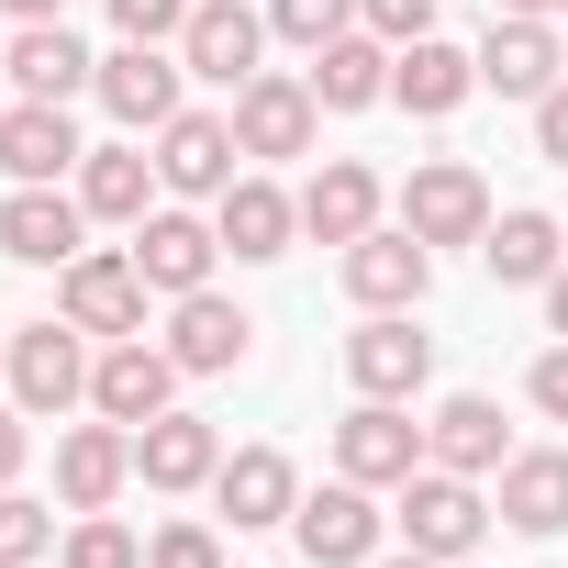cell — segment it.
I'll list each match as a JSON object with an SVG mask.
<instances>
[{"instance_id":"cell-1","label":"cell","mask_w":568,"mask_h":568,"mask_svg":"<svg viewBox=\"0 0 568 568\" xmlns=\"http://www.w3.org/2000/svg\"><path fill=\"white\" fill-rule=\"evenodd\" d=\"M390 524H402V546H424V557H446V568H457L501 513L479 501V479H457V468H435V457H424V468L402 479V513H390Z\"/></svg>"},{"instance_id":"cell-2","label":"cell","mask_w":568,"mask_h":568,"mask_svg":"<svg viewBox=\"0 0 568 568\" xmlns=\"http://www.w3.org/2000/svg\"><path fill=\"white\" fill-rule=\"evenodd\" d=\"M335 267H346V302L357 313H413L435 291V245L413 223H368L357 245H335Z\"/></svg>"},{"instance_id":"cell-3","label":"cell","mask_w":568,"mask_h":568,"mask_svg":"<svg viewBox=\"0 0 568 568\" xmlns=\"http://www.w3.org/2000/svg\"><path fill=\"white\" fill-rule=\"evenodd\" d=\"M57 313L79 335H145V267H134V245H79L57 267Z\"/></svg>"},{"instance_id":"cell-4","label":"cell","mask_w":568,"mask_h":568,"mask_svg":"<svg viewBox=\"0 0 568 568\" xmlns=\"http://www.w3.org/2000/svg\"><path fill=\"white\" fill-rule=\"evenodd\" d=\"M291 535H302V557H313V568H368V557H379V535H390V513H379V490H368V479H324V490H302Z\"/></svg>"},{"instance_id":"cell-5","label":"cell","mask_w":568,"mask_h":568,"mask_svg":"<svg viewBox=\"0 0 568 568\" xmlns=\"http://www.w3.org/2000/svg\"><path fill=\"white\" fill-rule=\"evenodd\" d=\"M313 134H324V101H313L302 68H256L234 90V145L245 156H313Z\"/></svg>"},{"instance_id":"cell-6","label":"cell","mask_w":568,"mask_h":568,"mask_svg":"<svg viewBox=\"0 0 568 568\" xmlns=\"http://www.w3.org/2000/svg\"><path fill=\"white\" fill-rule=\"evenodd\" d=\"M402 223H413L424 245H479V234H490V179H479L468 156H424V168L402 179Z\"/></svg>"},{"instance_id":"cell-7","label":"cell","mask_w":568,"mask_h":568,"mask_svg":"<svg viewBox=\"0 0 568 568\" xmlns=\"http://www.w3.org/2000/svg\"><path fill=\"white\" fill-rule=\"evenodd\" d=\"M179 357L168 346H145V335H112L101 357H90V413H112V424H156V413H179Z\"/></svg>"},{"instance_id":"cell-8","label":"cell","mask_w":568,"mask_h":568,"mask_svg":"<svg viewBox=\"0 0 568 568\" xmlns=\"http://www.w3.org/2000/svg\"><path fill=\"white\" fill-rule=\"evenodd\" d=\"M12 402L45 424V413H68V402H90V346H79V324L57 313V324H12Z\"/></svg>"},{"instance_id":"cell-9","label":"cell","mask_w":568,"mask_h":568,"mask_svg":"<svg viewBox=\"0 0 568 568\" xmlns=\"http://www.w3.org/2000/svg\"><path fill=\"white\" fill-rule=\"evenodd\" d=\"M212 256H223V223H201V212H179V201H156V212L134 223V267H145V291H168V302L212 291Z\"/></svg>"},{"instance_id":"cell-10","label":"cell","mask_w":568,"mask_h":568,"mask_svg":"<svg viewBox=\"0 0 568 568\" xmlns=\"http://www.w3.org/2000/svg\"><path fill=\"white\" fill-rule=\"evenodd\" d=\"M234 112H168L156 123V179L179 190V201H223L234 190Z\"/></svg>"},{"instance_id":"cell-11","label":"cell","mask_w":568,"mask_h":568,"mask_svg":"<svg viewBox=\"0 0 568 568\" xmlns=\"http://www.w3.org/2000/svg\"><path fill=\"white\" fill-rule=\"evenodd\" d=\"M424 468V424L402 413V402H357L346 424H335V479H368V490H402Z\"/></svg>"},{"instance_id":"cell-12","label":"cell","mask_w":568,"mask_h":568,"mask_svg":"<svg viewBox=\"0 0 568 568\" xmlns=\"http://www.w3.org/2000/svg\"><path fill=\"white\" fill-rule=\"evenodd\" d=\"M79 123L68 101H0V179L12 190H45V179H79Z\"/></svg>"},{"instance_id":"cell-13","label":"cell","mask_w":568,"mask_h":568,"mask_svg":"<svg viewBox=\"0 0 568 568\" xmlns=\"http://www.w3.org/2000/svg\"><path fill=\"white\" fill-rule=\"evenodd\" d=\"M179 79H190V68H179V45H112L90 90H101V112H112L123 134H156V123L179 112Z\"/></svg>"},{"instance_id":"cell-14","label":"cell","mask_w":568,"mask_h":568,"mask_svg":"<svg viewBox=\"0 0 568 568\" xmlns=\"http://www.w3.org/2000/svg\"><path fill=\"white\" fill-rule=\"evenodd\" d=\"M424 368H435V335H413V313H368V324L346 335V379H357V402H413Z\"/></svg>"},{"instance_id":"cell-15","label":"cell","mask_w":568,"mask_h":568,"mask_svg":"<svg viewBox=\"0 0 568 568\" xmlns=\"http://www.w3.org/2000/svg\"><path fill=\"white\" fill-rule=\"evenodd\" d=\"M256 45H267V23L245 12V0H190V23H179V68L212 79V90H245Z\"/></svg>"},{"instance_id":"cell-16","label":"cell","mask_w":568,"mask_h":568,"mask_svg":"<svg viewBox=\"0 0 568 568\" xmlns=\"http://www.w3.org/2000/svg\"><path fill=\"white\" fill-rule=\"evenodd\" d=\"M123 479H134V424L101 413V424H68V435H57V501H68V513H112Z\"/></svg>"},{"instance_id":"cell-17","label":"cell","mask_w":568,"mask_h":568,"mask_svg":"<svg viewBox=\"0 0 568 568\" xmlns=\"http://www.w3.org/2000/svg\"><path fill=\"white\" fill-rule=\"evenodd\" d=\"M212 501L234 513V535H267V524L302 513V468L278 457V446H234V457L212 468Z\"/></svg>"},{"instance_id":"cell-18","label":"cell","mask_w":568,"mask_h":568,"mask_svg":"<svg viewBox=\"0 0 568 568\" xmlns=\"http://www.w3.org/2000/svg\"><path fill=\"white\" fill-rule=\"evenodd\" d=\"M0 79H12V101H79L101 79V57L68 34V23H12V57H0Z\"/></svg>"},{"instance_id":"cell-19","label":"cell","mask_w":568,"mask_h":568,"mask_svg":"<svg viewBox=\"0 0 568 568\" xmlns=\"http://www.w3.org/2000/svg\"><path fill=\"white\" fill-rule=\"evenodd\" d=\"M212 223H223V256L267 267V256H291V234H302V190H278V179H234V190L212 201Z\"/></svg>"},{"instance_id":"cell-20","label":"cell","mask_w":568,"mask_h":568,"mask_svg":"<svg viewBox=\"0 0 568 568\" xmlns=\"http://www.w3.org/2000/svg\"><path fill=\"white\" fill-rule=\"evenodd\" d=\"M79 234H90V212H79V190H57V179L0 201V256H23V267H68Z\"/></svg>"},{"instance_id":"cell-21","label":"cell","mask_w":568,"mask_h":568,"mask_svg":"<svg viewBox=\"0 0 568 568\" xmlns=\"http://www.w3.org/2000/svg\"><path fill=\"white\" fill-rule=\"evenodd\" d=\"M557 23H535V12H501L490 23V45H479V90H501V101H546L557 90Z\"/></svg>"},{"instance_id":"cell-22","label":"cell","mask_w":568,"mask_h":568,"mask_svg":"<svg viewBox=\"0 0 568 568\" xmlns=\"http://www.w3.org/2000/svg\"><path fill=\"white\" fill-rule=\"evenodd\" d=\"M468 90H479V57H468V45H446V34H413V45H390V101H402V112L446 123Z\"/></svg>"},{"instance_id":"cell-23","label":"cell","mask_w":568,"mask_h":568,"mask_svg":"<svg viewBox=\"0 0 568 568\" xmlns=\"http://www.w3.org/2000/svg\"><path fill=\"white\" fill-rule=\"evenodd\" d=\"M424 457H435V468H457V479H501V457H513V435H501V402H490V390H457V402H435V424H424Z\"/></svg>"},{"instance_id":"cell-24","label":"cell","mask_w":568,"mask_h":568,"mask_svg":"<svg viewBox=\"0 0 568 568\" xmlns=\"http://www.w3.org/2000/svg\"><path fill=\"white\" fill-rule=\"evenodd\" d=\"M212 468H223V435H212L201 413L134 424V479H145V490H212Z\"/></svg>"},{"instance_id":"cell-25","label":"cell","mask_w":568,"mask_h":568,"mask_svg":"<svg viewBox=\"0 0 568 568\" xmlns=\"http://www.w3.org/2000/svg\"><path fill=\"white\" fill-rule=\"evenodd\" d=\"M479 256H490V278H501V291H546V278L568 267V223L557 212H490V234H479Z\"/></svg>"},{"instance_id":"cell-26","label":"cell","mask_w":568,"mask_h":568,"mask_svg":"<svg viewBox=\"0 0 568 568\" xmlns=\"http://www.w3.org/2000/svg\"><path fill=\"white\" fill-rule=\"evenodd\" d=\"M245 346H256V324H245L223 291H190V302L168 313V357H179L190 379H223V368H245Z\"/></svg>"},{"instance_id":"cell-27","label":"cell","mask_w":568,"mask_h":568,"mask_svg":"<svg viewBox=\"0 0 568 568\" xmlns=\"http://www.w3.org/2000/svg\"><path fill=\"white\" fill-rule=\"evenodd\" d=\"M156 190H168V179H156L145 145H90V156H79V212H90V223H145Z\"/></svg>"},{"instance_id":"cell-28","label":"cell","mask_w":568,"mask_h":568,"mask_svg":"<svg viewBox=\"0 0 568 568\" xmlns=\"http://www.w3.org/2000/svg\"><path fill=\"white\" fill-rule=\"evenodd\" d=\"M501 524L513 535H568V446H513L501 457Z\"/></svg>"},{"instance_id":"cell-29","label":"cell","mask_w":568,"mask_h":568,"mask_svg":"<svg viewBox=\"0 0 568 568\" xmlns=\"http://www.w3.org/2000/svg\"><path fill=\"white\" fill-rule=\"evenodd\" d=\"M379 223V179L357 168V156H324L313 179H302V234H324V245H357Z\"/></svg>"},{"instance_id":"cell-30","label":"cell","mask_w":568,"mask_h":568,"mask_svg":"<svg viewBox=\"0 0 568 568\" xmlns=\"http://www.w3.org/2000/svg\"><path fill=\"white\" fill-rule=\"evenodd\" d=\"M302 79H313V101H324V112H368V101H390V45L357 23V34H335Z\"/></svg>"},{"instance_id":"cell-31","label":"cell","mask_w":568,"mask_h":568,"mask_svg":"<svg viewBox=\"0 0 568 568\" xmlns=\"http://www.w3.org/2000/svg\"><path fill=\"white\" fill-rule=\"evenodd\" d=\"M267 34L302 45V57H324L335 34H357V0H267Z\"/></svg>"},{"instance_id":"cell-32","label":"cell","mask_w":568,"mask_h":568,"mask_svg":"<svg viewBox=\"0 0 568 568\" xmlns=\"http://www.w3.org/2000/svg\"><path fill=\"white\" fill-rule=\"evenodd\" d=\"M57 568H145V546H134L112 513H79V524H68V546H57Z\"/></svg>"},{"instance_id":"cell-33","label":"cell","mask_w":568,"mask_h":568,"mask_svg":"<svg viewBox=\"0 0 568 568\" xmlns=\"http://www.w3.org/2000/svg\"><path fill=\"white\" fill-rule=\"evenodd\" d=\"M45 546H57V513L34 490H0V568H34Z\"/></svg>"},{"instance_id":"cell-34","label":"cell","mask_w":568,"mask_h":568,"mask_svg":"<svg viewBox=\"0 0 568 568\" xmlns=\"http://www.w3.org/2000/svg\"><path fill=\"white\" fill-rule=\"evenodd\" d=\"M179 23H190V0H112L123 45H179Z\"/></svg>"},{"instance_id":"cell-35","label":"cell","mask_w":568,"mask_h":568,"mask_svg":"<svg viewBox=\"0 0 568 568\" xmlns=\"http://www.w3.org/2000/svg\"><path fill=\"white\" fill-rule=\"evenodd\" d=\"M145 568H223V535H212V524H156Z\"/></svg>"},{"instance_id":"cell-36","label":"cell","mask_w":568,"mask_h":568,"mask_svg":"<svg viewBox=\"0 0 568 568\" xmlns=\"http://www.w3.org/2000/svg\"><path fill=\"white\" fill-rule=\"evenodd\" d=\"M357 23L379 45H413V34H435V0H357Z\"/></svg>"},{"instance_id":"cell-37","label":"cell","mask_w":568,"mask_h":568,"mask_svg":"<svg viewBox=\"0 0 568 568\" xmlns=\"http://www.w3.org/2000/svg\"><path fill=\"white\" fill-rule=\"evenodd\" d=\"M524 402H535L546 424H568V335H557V346H546V357L524 368Z\"/></svg>"},{"instance_id":"cell-38","label":"cell","mask_w":568,"mask_h":568,"mask_svg":"<svg viewBox=\"0 0 568 568\" xmlns=\"http://www.w3.org/2000/svg\"><path fill=\"white\" fill-rule=\"evenodd\" d=\"M23 457H34V413H23V402H0V490L23 479Z\"/></svg>"},{"instance_id":"cell-39","label":"cell","mask_w":568,"mask_h":568,"mask_svg":"<svg viewBox=\"0 0 568 568\" xmlns=\"http://www.w3.org/2000/svg\"><path fill=\"white\" fill-rule=\"evenodd\" d=\"M535 145H546V168H568V79L535 101Z\"/></svg>"},{"instance_id":"cell-40","label":"cell","mask_w":568,"mask_h":568,"mask_svg":"<svg viewBox=\"0 0 568 568\" xmlns=\"http://www.w3.org/2000/svg\"><path fill=\"white\" fill-rule=\"evenodd\" d=\"M12 23H68V0H0Z\"/></svg>"},{"instance_id":"cell-41","label":"cell","mask_w":568,"mask_h":568,"mask_svg":"<svg viewBox=\"0 0 568 568\" xmlns=\"http://www.w3.org/2000/svg\"><path fill=\"white\" fill-rule=\"evenodd\" d=\"M546 335H568V267L546 278Z\"/></svg>"},{"instance_id":"cell-42","label":"cell","mask_w":568,"mask_h":568,"mask_svg":"<svg viewBox=\"0 0 568 568\" xmlns=\"http://www.w3.org/2000/svg\"><path fill=\"white\" fill-rule=\"evenodd\" d=\"M368 568H446V557H424V546H402V557H368Z\"/></svg>"},{"instance_id":"cell-43","label":"cell","mask_w":568,"mask_h":568,"mask_svg":"<svg viewBox=\"0 0 568 568\" xmlns=\"http://www.w3.org/2000/svg\"><path fill=\"white\" fill-rule=\"evenodd\" d=\"M501 12H535V23H557V0H501Z\"/></svg>"},{"instance_id":"cell-44","label":"cell","mask_w":568,"mask_h":568,"mask_svg":"<svg viewBox=\"0 0 568 568\" xmlns=\"http://www.w3.org/2000/svg\"><path fill=\"white\" fill-rule=\"evenodd\" d=\"M0 379H12V335H0Z\"/></svg>"},{"instance_id":"cell-45","label":"cell","mask_w":568,"mask_h":568,"mask_svg":"<svg viewBox=\"0 0 568 568\" xmlns=\"http://www.w3.org/2000/svg\"><path fill=\"white\" fill-rule=\"evenodd\" d=\"M557 12H568V0H557Z\"/></svg>"}]
</instances>
